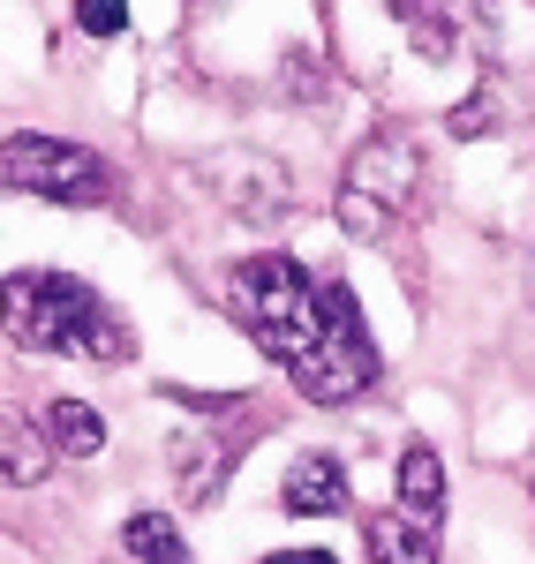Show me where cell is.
I'll return each instance as SVG.
<instances>
[{"label":"cell","instance_id":"cell-3","mask_svg":"<svg viewBox=\"0 0 535 564\" xmlns=\"http://www.w3.org/2000/svg\"><path fill=\"white\" fill-rule=\"evenodd\" d=\"M0 188L45 196V204H106V196H114V174H106V159L84 151V143L8 135V143H0Z\"/></svg>","mask_w":535,"mask_h":564},{"label":"cell","instance_id":"cell-4","mask_svg":"<svg viewBox=\"0 0 535 564\" xmlns=\"http://www.w3.org/2000/svg\"><path fill=\"white\" fill-rule=\"evenodd\" d=\"M415 196V143L407 135H370L355 151V166L340 181V218L355 234H385Z\"/></svg>","mask_w":535,"mask_h":564},{"label":"cell","instance_id":"cell-1","mask_svg":"<svg viewBox=\"0 0 535 564\" xmlns=\"http://www.w3.org/2000/svg\"><path fill=\"white\" fill-rule=\"evenodd\" d=\"M226 308L317 406H340L377 384L370 324L340 279H310L295 257H242L226 271Z\"/></svg>","mask_w":535,"mask_h":564},{"label":"cell","instance_id":"cell-2","mask_svg":"<svg viewBox=\"0 0 535 564\" xmlns=\"http://www.w3.org/2000/svg\"><path fill=\"white\" fill-rule=\"evenodd\" d=\"M0 332L31 354H90V361L129 354L121 316L76 271H8L0 279Z\"/></svg>","mask_w":535,"mask_h":564},{"label":"cell","instance_id":"cell-11","mask_svg":"<svg viewBox=\"0 0 535 564\" xmlns=\"http://www.w3.org/2000/svg\"><path fill=\"white\" fill-rule=\"evenodd\" d=\"M76 23H84L90 39H114L129 23V0H76Z\"/></svg>","mask_w":535,"mask_h":564},{"label":"cell","instance_id":"cell-10","mask_svg":"<svg viewBox=\"0 0 535 564\" xmlns=\"http://www.w3.org/2000/svg\"><path fill=\"white\" fill-rule=\"evenodd\" d=\"M121 542H129L136 564H196V557H189V542H181V527L167 520V512H136V520L121 527Z\"/></svg>","mask_w":535,"mask_h":564},{"label":"cell","instance_id":"cell-9","mask_svg":"<svg viewBox=\"0 0 535 564\" xmlns=\"http://www.w3.org/2000/svg\"><path fill=\"white\" fill-rule=\"evenodd\" d=\"M400 505H407V512H422V520L446 512V467H438L430 444H407V452H400Z\"/></svg>","mask_w":535,"mask_h":564},{"label":"cell","instance_id":"cell-12","mask_svg":"<svg viewBox=\"0 0 535 564\" xmlns=\"http://www.w3.org/2000/svg\"><path fill=\"white\" fill-rule=\"evenodd\" d=\"M265 564H340L332 550H279V557H265Z\"/></svg>","mask_w":535,"mask_h":564},{"label":"cell","instance_id":"cell-8","mask_svg":"<svg viewBox=\"0 0 535 564\" xmlns=\"http://www.w3.org/2000/svg\"><path fill=\"white\" fill-rule=\"evenodd\" d=\"M39 430L53 452H68V459H90L98 444H106V422H98V406H84V399H45Z\"/></svg>","mask_w":535,"mask_h":564},{"label":"cell","instance_id":"cell-6","mask_svg":"<svg viewBox=\"0 0 535 564\" xmlns=\"http://www.w3.org/2000/svg\"><path fill=\"white\" fill-rule=\"evenodd\" d=\"M362 534H370V564H438V527L422 512H407V505L377 512Z\"/></svg>","mask_w":535,"mask_h":564},{"label":"cell","instance_id":"cell-5","mask_svg":"<svg viewBox=\"0 0 535 564\" xmlns=\"http://www.w3.org/2000/svg\"><path fill=\"white\" fill-rule=\"evenodd\" d=\"M279 505H287L295 520H332V512H347V467L324 459V452L295 459V467H287V489H279Z\"/></svg>","mask_w":535,"mask_h":564},{"label":"cell","instance_id":"cell-7","mask_svg":"<svg viewBox=\"0 0 535 564\" xmlns=\"http://www.w3.org/2000/svg\"><path fill=\"white\" fill-rule=\"evenodd\" d=\"M45 467H53L45 430H31L15 406H0V481L8 489H31V481H45Z\"/></svg>","mask_w":535,"mask_h":564}]
</instances>
